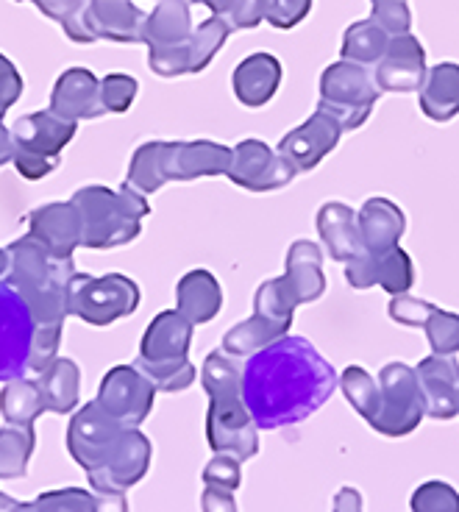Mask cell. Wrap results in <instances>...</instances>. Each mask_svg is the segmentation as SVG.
<instances>
[{"label":"cell","instance_id":"46","mask_svg":"<svg viewBox=\"0 0 459 512\" xmlns=\"http://www.w3.org/2000/svg\"><path fill=\"white\" fill-rule=\"evenodd\" d=\"M231 28L245 31V28H256L265 20V0H237V6L231 9L226 17Z\"/></svg>","mask_w":459,"mask_h":512},{"label":"cell","instance_id":"39","mask_svg":"<svg viewBox=\"0 0 459 512\" xmlns=\"http://www.w3.org/2000/svg\"><path fill=\"white\" fill-rule=\"evenodd\" d=\"M409 507L412 512H459V490L437 479L423 482L421 487H415Z\"/></svg>","mask_w":459,"mask_h":512},{"label":"cell","instance_id":"24","mask_svg":"<svg viewBox=\"0 0 459 512\" xmlns=\"http://www.w3.org/2000/svg\"><path fill=\"white\" fill-rule=\"evenodd\" d=\"M284 282L298 298V304H312L326 293V273H323V251L312 240H295L287 251Z\"/></svg>","mask_w":459,"mask_h":512},{"label":"cell","instance_id":"6","mask_svg":"<svg viewBox=\"0 0 459 512\" xmlns=\"http://www.w3.org/2000/svg\"><path fill=\"white\" fill-rule=\"evenodd\" d=\"M73 120L53 115L51 109L20 117L12 128L14 167L28 181L45 179L59 167L64 145L76 137Z\"/></svg>","mask_w":459,"mask_h":512},{"label":"cell","instance_id":"9","mask_svg":"<svg viewBox=\"0 0 459 512\" xmlns=\"http://www.w3.org/2000/svg\"><path fill=\"white\" fill-rule=\"evenodd\" d=\"M382 407L373 418V429L384 437L412 435L426 418V398L415 368L404 362H387L379 373Z\"/></svg>","mask_w":459,"mask_h":512},{"label":"cell","instance_id":"19","mask_svg":"<svg viewBox=\"0 0 459 512\" xmlns=\"http://www.w3.org/2000/svg\"><path fill=\"white\" fill-rule=\"evenodd\" d=\"M151 440L142 435L140 429H131L123 448L117 451L109 465H103L101 471H92L90 485L98 493H126L128 487H134L151 468Z\"/></svg>","mask_w":459,"mask_h":512},{"label":"cell","instance_id":"49","mask_svg":"<svg viewBox=\"0 0 459 512\" xmlns=\"http://www.w3.org/2000/svg\"><path fill=\"white\" fill-rule=\"evenodd\" d=\"M98 512H128L123 493H98Z\"/></svg>","mask_w":459,"mask_h":512},{"label":"cell","instance_id":"11","mask_svg":"<svg viewBox=\"0 0 459 512\" xmlns=\"http://www.w3.org/2000/svg\"><path fill=\"white\" fill-rule=\"evenodd\" d=\"M34 343V318L23 295L0 282V382L23 379Z\"/></svg>","mask_w":459,"mask_h":512},{"label":"cell","instance_id":"4","mask_svg":"<svg viewBox=\"0 0 459 512\" xmlns=\"http://www.w3.org/2000/svg\"><path fill=\"white\" fill-rule=\"evenodd\" d=\"M70 201L76 204L84 226L81 245L95 251H109L137 240L142 231V218L151 215L148 198L128 184H123L120 190L81 187Z\"/></svg>","mask_w":459,"mask_h":512},{"label":"cell","instance_id":"36","mask_svg":"<svg viewBox=\"0 0 459 512\" xmlns=\"http://www.w3.org/2000/svg\"><path fill=\"white\" fill-rule=\"evenodd\" d=\"M231 34V26L226 17L212 14L201 26L192 31L190 42H187V53H190V73H201L215 59L217 51L226 45Z\"/></svg>","mask_w":459,"mask_h":512},{"label":"cell","instance_id":"12","mask_svg":"<svg viewBox=\"0 0 459 512\" xmlns=\"http://www.w3.org/2000/svg\"><path fill=\"white\" fill-rule=\"evenodd\" d=\"M295 170L284 156L262 140H243L231 148V165L226 170L231 184L248 192H273L295 179Z\"/></svg>","mask_w":459,"mask_h":512},{"label":"cell","instance_id":"20","mask_svg":"<svg viewBox=\"0 0 459 512\" xmlns=\"http://www.w3.org/2000/svg\"><path fill=\"white\" fill-rule=\"evenodd\" d=\"M418 382L426 398V415L437 421H451L459 415V362L454 357L432 354L418 362Z\"/></svg>","mask_w":459,"mask_h":512},{"label":"cell","instance_id":"22","mask_svg":"<svg viewBox=\"0 0 459 512\" xmlns=\"http://www.w3.org/2000/svg\"><path fill=\"white\" fill-rule=\"evenodd\" d=\"M318 234L326 243V251L334 262H351L354 256L365 251L362 234H359L357 209L343 201H329L318 209Z\"/></svg>","mask_w":459,"mask_h":512},{"label":"cell","instance_id":"18","mask_svg":"<svg viewBox=\"0 0 459 512\" xmlns=\"http://www.w3.org/2000/svg\"><path fill=\"white\" fill-rule=\"evenodd\" d=\"M51 112L64 120H95L106 115L101 98V81L84 67L64 70L51 95Z\"/></svg>","mask_w":459,"mask_h":512},{"label":"cell","instance_id":"35","mask_svg":"<svg viewBox=\"0 0 459 512\" xmlns=\"http://www.w3.org/2000/svg\"><path fill=\"white\" fill-rule=\"evenodd\" d=\"M37 3L42 14H48L64 28V34L73 42H95V34L90 28V0H31Z\"/></svg>","mask_w":459,"mask_h":512},{"label":"cell","instance_id":"5","mask_svg":"<svg viewBox=\"0 0 459 512\" xmlns=\"http://www.w3.org/2000/svg\"><path fill=\"white\" fill-rule=\"evenodd\" d=\"M192 329L195 326L179 309H167L159 312L142 334L134 368H140L159 393H181L195 379V365L190 362Z\"/></svg>","mask_w":459,"mask_h":512},{"label":"cell","instance_id":"40","mask_svg":"<svg viewBox=\"0 0 459 512\" xmlns=\"http://www.w3.org/2000/svg\"><path fill=\"white\" fill-rule=\"evenodd\" d=\"M137 78L126 76V73H112L101 81V98L103 106H106V115H120V112H128L131 103L137 98Z\"/></svg>","mask_w":459,"mask_h":512},{"label":"cell","instance_id":"38","mask_svg":"<svg viewBox=\"0 0 459 512\" xmlns=\"http://www.w3.org/2000/svg\"><path fill=\"white\" fill-rule=\"evenodd\" d=\"M34 507L37 512H98V496L81 487H64L37 496Z\"/></svg>","mask_w":459,"mask_h":512},{"label":"cell","instance_id":"47","mask_svg":"<svg viewBox=\"0 0 459 512\" xmlns=\"http://www.w3.org/2000/svg\"><path fill=\"white\" fill-rule=\"evenodd\" d=\"M201 507H204V512H237V501H234V493H231V490H223V487H204Z\"/></svg>","mask_w":459,"mask_h":512},{"label":"cell","instance_id":"42","mask_svg":"<svg viewBox=\"0 0 459 512\" xmlns=\"http://www.w3.org/2000/svg\"><path fill=\"white\" fill-rule=\"evenodd\" d=\"M204 485L206 487H223V490H240L243 485V471L240 460L231 454H215L212 462L204 468Z\"/></svg>","mask_w":459,"mask_h":512},{"label":"cell","instance_id":"1","mask_svg":"<svg viewBox=\"0 0 459 512\" xmlns=\"http://www.w3.org/2000/svg\"><path fill=\"white\" fill-rule=\"evenodd\" d=\"M332 362L306 337H281L256 351L243 368V398L259 429L306 421L337 390Z\"/></svg>","mask_w":459,"mask_h":512},{"label":"cell","instance_id":"53","mask_svg":"<svg viewBox=\"0 0 459 512\" xmlns=\"http://www.w3.org/2000/svg\"><path fill=\"white\" fill-rule=\"evenodd\" d=\"M6 276H9V251L0 248V282H3Z\"/></svg>","mask_w":459,"mask_h":512},{"label":"cell","instance_id":"52","mask_svg":"<svg viewBox=\"0 0 459 512\" xmlns=\"http://www.w3.org/2000/svg\"><path fill=\"white\" fill-rule=\"evenodd\" d=\"M0 512H37V507H34V501L31 504H17L12 496L0 493Z\"/></svg>","mask_w":459,"mask_h":512},{"label":"cell","instance_id":"25","mask_svg":"<svg viewBox=\"0 0 459 512\" xmlns=\"http://www.w3.org/2000/svg\"><path fill=\"white\" fill-rule=\"evenodd\" d=\"M192 37L190 0H159L145 23H142V42L151 51L179 48Z\"/></svg>","mask_w":459,"mask_h":512},{"label":"cell","instance_id":"51","mask_svg":"<svg viewBox=\"0 0 459 512\" xmlns=\"http://www.w3.org/2000/svg\"><path fill=\"white\" fill-rule=\"evenodd\" d=\"M190 3H201L206 9H212L217 17H229L231 9L237 6V0H190Z\"/></svg>","mask_w":459,"mask_h":512},{"label":"cell","instance_id":"15","mask_svg":"<svg viewBox=\"0 0 459 512\" xmlns=\"http://www.w3.org/2000/svg\"><path fill=\"white\" fill-rule=\"evenodd\" d=\"M340 137H343V126L337 123V117L318 109L315 115L306 117L301 126H295L290 134H284L276 151L298 173H306V170H315L326 156L332 154Z\"/></svg>","mask_w":459,"mask_h":512},{"label":"cell","instance_id":"26","mask_svg":"<svg viewBox=\"0 0 459 512\" xmlns=\"http://www.w3.org/2000/svg\"><path fill=\"white\" fill-rule=\"evenodd\" d=\"M176 309L190 320L192 326L215 320L223 309V290H220L215 273L204 268L184 273L176 287Z\"/></svg>","mask_w":459,"mask_h":512},{"label":"cell","instance_id":"54","mask_svg":"<svg viewBox=\"0 0 459 512\" xmlns=\"http://www.w3.org/2000/svg\"><path fill=\"white\" fill-rule=\"evenodd\" d=\"M370 3H376V0H370Z\"/></svg>","mask_w":459,"mask_h":512},{"label":"cell","instance_id":"43","mask_svg":"<svg viewBox=\"0 0 459 512\" xmlns=\"http://www.w3.org/2000/svg\"><path fill=\"white\" fill-rule=\"evenodd\" d=\"M312 9V0H265V20L279 31L295 28Z\"/></svg>","mask_w":459,"mask_h":512},{"label":"cell","instance_id":"29","mask_svg":"<svg viewBox=\"0 0 459 512\" xmlns=\"http://www.w3.org/2000/svg\"><path fill=\"white\" fill-rule=\"evenodd\" d=\"M39 393H42V404L45 412H56V415H67L76 410L78 404V387H81V371L73 359L56 357L39 373Z\"/></svg>","mask_w":459,"mask_h":512},{"label":"cell","instance_id":"32","mask_svg":"<svg viewBox=\"0 0 459 512\" xmlns=\"http://www.w3.org/2000/svg\"><path fill=\"white\" fill-rule=\"evenodd\" d=\"M45 412L42 393L37 382L14 379L6 382V390L0 393V415L12 426H34L39 415Z\"/></svg>","mask_w":459,"mask_h":512},{"label":"cell","instance_id":"45","mask_svg":"<svg viewBox=\"0 0 459 512\" xmlns=\"http://www.w3.org/2000/svg\"><path fill=\"white\" fill-rule=\"evenodd\" d=\"M20 95H23V76H20L17 67L0 53V123H3V115L12 109Z\"/></svg>","mask_w":459,"mask_h":512},{"label":"cell","instance_id":"28","mask_svg":"<svg viewBox=\"0 0 459 512\" xmlns=\"http://www.w3.org/2000/svg\"><path fill=\"white\" fill-rule=\"evenodd\" d=\"M142 14L131 0H90V28L95 39L142 42Z\"/></svg>","mask_w":459,"mask_h":512},{"label":"cell","instance_id":"21","mask_svg":"<svg viewBox=\"0 0 459 512\" xmlns=\"http://www.w3.org/2000/svg\"><path fill=\"white\" fill-rule=\"evenodd\" d=\"M281 78H284V67L273 53H251L234 67L231 87L243 106L259 109L273 101V95L281 87Z\"/></svg>","mask_w":459,"mask_h":512},{"label":"cell","instance_id":"7","mask_svg":"<svg viewBox=\"0 0 459 512\" xmlns=\"http://www.w3.org/2000/svg\"><path fill=\"white\" fill-rule=\"evenodd\" d=\"M382 90L368 67L357 62H334L320 73V112L337 117L343 131H354L368 123Z\"/></svg>","mask_w":459,"mask_h":512},{"label":"cell","instance_id":"41","mask_svg":"<svg viewBox=\"0 0 459 512\" xmlns=\"http://www.w3.org/2000/svg\"><path fill=\"white\" fill-rule=\"evenodd\" d=\"M370 17H373L390 37L409 34V28H412V12H409L407 0H376Z\"/></svg>","mask_w":459,"mask_h":512},{"label":"cell","instance_id":"48","mask_svg":"<svg viewBox=\"0 0 459 512\" xmlns=\"http://www.w3.org/2000/svg\"><path fill=\"white\" fill-rule=\"evenodd\" d=\"M332 512H362V496H359L357 487H343V490H337Z\"/></svg>","mask_w":459,"mask_h":512},{"label":"cell","instance_id":"13","mask_svg":"<svg viewBox=\"0 0 459 512\" xmlns=\"http://www.w3.org/2000/svg\"><path fill=\"white\" fill-rule=\"evenodd\" d=\"M153 382L134 365H117L103 376L101 390H98V404L109 412L112 418L137 429L153 410V398H156Z\"/></svg>","mask_w":459,"mask_h":512},{"label":"cell","instance_id":"50","mask_svg":"<svg viewBox=\"0 0 459 512\" xmlns=\"http://www.w3.org/2000/svg\"><path fill=\"white\" fill-rule=\"evenodd\" d=\"M14 162V137L12 128H6L0 123V167Z\"/></svg>","mask_w":459,"mask_h":512},{"label":"cell","instance_id":"37","mask_svg":"<svg viewBox=\"0 0 459 512\" xmlns=\"http://www.w3.org/2000/svg\"><path fill=\"white\" fill-rule=\"evenodd\" d=\"M426 337H429V346L432 354L440 357H454L459 354V315L457 312H448V309H437L426 320Z\"/></svg>","mask_w":459,"mask_h":512},{"label":"cell","instance_id":"14","mask_svg":"<svg viewBox=\"0 0 459 512\" xmlns=\"http://www.w3.org/2000/svg\"><path fill=\"white\" fill-rule=\"evenodd\" d=\"M345 282L354 290H370L382 287L390 298L407 295L409 287L415 284V265L404 248H390L384 254L362 251L351 262H345Z\"/></svg>","mask_w":459,"mask_h":512},{"label":"cell","instance_id":"8","mask_svg":"<svg viewBox=\"0 0 459 512\" xmlns=\"http://www.w3.org/2000/svg\"><path fill=\"white\" fill-rule=\"evenodd\" d=\"M140 307V287L123 273L87 276L76 273L67 284V312L90 326H112Z\"/></svg>","mask_w":459,"mask_h":512},{"label":"cell","instance_id":"27","mask_svg":"<svg viewBox=\"0 0 459 512\" xmlns=\"http://www.w3.org/2000/svg\"><path fill=\"white\" fill-rule=\"evenodd\" d=\"M421 112L434 123H448L459 115V64L443 62L429 67L418 90Z\"/></svg>","mask_w":459,"mask_h":512},{"label":"cell","instance_id":"17","mask_svg":"<svg viewBox=\"0 0 459 512\" xmlns=\"http://www.w3.org/2000/svg\"><path fill=\"white\" fill-rule=\"evenodd\" d=\"M426 53L415 34L390 39V48L376 64V84L382 92H415L426 78Z\"/></svg>","mask_w":459,"mask_h":512},{"label":"cell","instance_id":"10","mask_svg":"<svg viewBox=\"0 0 459 512\" xmlns=\"http://www.w3.org/2000/svg\"><path fill=\"white\" fill-rule=\"evenodd\" d=\"M128 432H131V426H123L103 410L98 401H90L70 421L67 451L87 474H92V471H101L103 465L112 462V457L126 443Z\"/></svg>","mask_w":459,"mask_h":512},{"label":"cell","instance_id":"31","mask_svg":"<svg viewBox=\"0 0 459 512\" xmlns=\"http://www.w3.org/2000/svg\"><path fill=\"white\" fill-rule=\"evenodd\" d=\"M390 34L384 31L373 17L368 20H359L354 26L345 28V37H343V56L345 62H357V64H379L382 62V56L390 48Z\"/></svg>","mask_w":459,"mask_h":512},{"label":"cell","instance_id":"30","mask_svg":"<svg viewBox=\"0 0 459 512\" xmlns=\"http://www.w3.org/2000/svg\"><path fill=\"white\" fill-rule=\"evenodd\" d=\"M287 329L279 326V323H273V320L262 318V315H251L243 323H237L234 329L226 332L223 337V351L231 354V357H254L256 351H262V348L273 346L276 340L281 337H287Z\"/></svg>","mask_w":459,"mask_h":512},{"label":"cell","instance_id":"33","mask_svg":"<svg viewBox=\"0 0 459 512\" xmlns=\"http://www.w3.org/2000/svg\"><path fill=\"white\" fill-rule=\"evenodd\" d=\"M340 390L348 398V404L354 407V412H359V418L373 423V418L379 415V407H382V387H379V379H373L365 368L351 365L340 376Z\"/></svg>","mask_w":459,"mask_h":512},{"label":"cell","instance_id":"34","mask_svg":"<svg viewBox=\"0 0 459 512\" xmlns=\"http://www.w3.org/2000/svg\"><path fill=\"white\" fill-rule=\"evenodd\" d=\"M34 454V426H3L0 429V479L26 476Z\"/></svg>","mask_w":459,"mask_h":512},{"label":"cell","instance_id":"3","mask_svg":"<svg viewBox=\"0 0 459 512\" xmlns=\"http://www.w3.org/2000/svg\"><path fill=\"white\" fill-rule=\"evenodd\" d=\"M229 165L231 148L220 142H145L131 156L126 184L142 195H151L162 190L167 181L226 176Z\"/></svg>","mask_w":459,"mask_h":512},{"label":"cell","instance_id":"23","mask_svg":"<svg viewBox=\"0 0 459 512\" xmlns=\"http://www.w3.org/2000/svg\"><path fill=\"white\" fill-rule=\"evenodd\" d=\"M359 234L365 251L384 254L390 248H396L401 234L407 229V218L401 212V206L393 204L390 198H370L357 212Z\"/></svg>","mask_w":459,"mask_h":512},{"label":"cell","instance_id":"16","mask_svg":"<svg viewBox=\"0 0 459 512\" xmlns=\"http://www.w3.org/2000/svg\"><path fill=\"white\" fill-rule=\"evenodd\" d=\"M28 234L45 245L53 259L67 262L84 237L76 204L67 201V204H45L34 209L28 218Z\"/></svg>","mask_w":459,"mask_h":512},{"label":"cell","instance_id":"2","mask_svg":"<svg viewBox=\"0 0 459 512\" xmlns=\"http://www.w3.org/2000/svg\"><path fill=\"white\" fill-rule=\"evenodd\" d=\"M243 368L240 357H231L220 348L204 359L201 371L209 396L206 440L215 454H231L240 462L259 454V426L243 398Z\"/></svg>","mask_w":459,"mask_h":512},{"label":"cell","instance_id":"44","mask_svg":"<svg viewBox=\"0 0 459 512\" xmlns=\"http://www.w3.org/2000/svg\"><path fill=\"white\" fill-rule=\"evenodd\" d=\"M434 312V304L423 301V298H412V295H396L387 307V315L401 323V326H426V320Z\"/></svg>","mask_w":459,"mask_h":512}]
</instances>
